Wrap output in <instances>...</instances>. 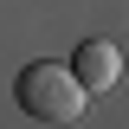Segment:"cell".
Here are the masks:
<instances>
[{"instance_id":"obj_1","label":"cell","mask_w":129,"mask_h":129,"mask_svg":"<svg viewBox=\"0 0 129 129\" xmlns=\"http://www.w3.org/2000/svg\"><path fill=\"white\" fill-rule=\"evenodd\" d=\"M13 97H19V110L39 116V123H78L84 116V90H78V78L58 58H32L13 78Z\"/></svg>"},{"instance_id":"obj_2","label":"cell","mask_w":129,"mask_h":129,"mask_svg":"<svg viewBox=\"0 0 129 129\" xmlns=\"http://www.w3.org/2000/svg\"><path fill=\"white\" fill-rule=\"evenodd\" d=\"M71 78H78V90L90 97V90H110L116 78H123V52L110 45V39H84L78 52H71V64H64Z\"/></svg>"}]
</instances>
